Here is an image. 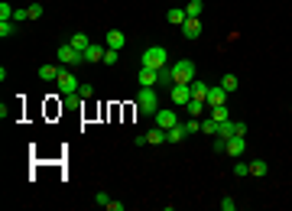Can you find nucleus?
<instances>
[{
  "mask_svg": "<svg viewBox=\"0 0 292 211\" xmlns=\"http://www.w3.org/2000/svg\"><path fill=\"white\" fill-rule=\"evenodd\" d=\"M169 78L172 85H192L195 81V62L192 59H179V62L169 65Z\"/></svg>",
  "mask_w": 292,
  "mask_h": 211,
  "instance_id": "1",
  "label": "nucleus"
},
{
  "mask_svg": "<svg viewBox=\"0 0 292 211\" xmlns=\"http://www.w3.org/2000/svg\"><path fill=\"white\" fill-rule=\"evenodd\" d=\"M137 110L146 114V117H153L156 110H159V94H156V88H140L137 91Z\"/></svg>",
  "mask_w": 292,
  "mask_h": 211,
  "instance_id": "2",
  "label": "nucleus"
},
{
  "mask_svg": "<svg viewBox=\"0 0 292 211\" xmlns=\"http://www.w3.org/2000/svg\"><path fill=\"white\" fill-rule=\"evenodd\" d=\"M143 65H146V69H156V71H162L166 65H169V52H166L162 46H149V49L143 52Z\"/></svg>",
  "mask_w": 292,
  "mask_h": 211,
  "instance_id": "3",
  "label": "nucleus"
},
{
  "mask_svg": "<svg viewBox=\"0 0 292 211\" xmlns=\"http://www.w3.org/2000/svg\"><path fill=\"white\" fill-rule=\"evenodd\" d=\"M55 85H59V91H62V94H78L81 81H78V75L69 69V65H62V69H59V78H55Z\"/></svg>",
  "mask_w": 292,
  "mask_h": 211,
  "instance_id": "4",
  "label": "nucleus"
},
{
  "mask_svg": "<svg viewBox=\"0 0 292 211\" xmlns=\"http://www.w3.org/2000/svg\"><path fill=\"white\" fill-rule=\"evenodd\" d=\"M59 62L62 65H78V62H85V52H78L75 46H72V42H65V46H59Z\"/></svg>",
  "mask_w": 292,
  "mask_h": 211,
  "instance_id": "5",
  "label": "nucleus"
},
{
  "mask_svg": "<svg viewBox=\"0 0 292 211\" xmlns=\"http://www.w3.org/2000/svg\"><path fill=\"white\" fill-rule=\"evenodd\" d=\"M153 120H156V127H162V130H172V127L179 124V114L172 107H159L153 114Z\"/></svg>",
  "mask_w": 292,
  "mask_h": 211,
  "instance_id": "6",
  "label": "nucleus"
},
{
  "mask_svg": "<svg viewBox=\"0 0 292 211\" xmlns=\"http://www.w3.org/2000/svg\"><path fill=\"white\" fill-rule=\"evenodd\" d=\"M169 101L179 104V107H185V104L192 101V88H188V85H172L169 88Z\"/></svg>",
  "mask_w": 292,
  "mask_h": 211,
  "instance_id": "7",
  "label": "nucleus"
},
{
  "mask_svg": "<svg viewBox=\"0 0 292 211\" xmlns=\"http://www.w3.org/2000/svg\"><path fill=\"white\" fill-rule=\"evenodd\" d=\"M208 107H215V104H227V91H224V85L218 81V85H208Z\"/></svg>",
  "mask_w": 292,
  "mask_h": 211,
  "instance_id": "8",
  "label": "nucleus"
},
{
  "mask_svg": "<svg viewBox=\"0 0 292 211\" xmlns=\"http://www.w3.org/2000/svg\"><path fill=\"white\" fill-rule=\"evenodd\" d=\"M137 81H140L143 88H156V85H159V71H156V69H146V65H140Z\"/></svg>",
  "mask_w": 292,
  "mask_h": 211,
  "instance_id": "9",
  "label": "nucleus"
},
{
  "mask_svg": "<svg viewBox=\"0 0 292 211\" xmlns=\"http://www.w3.org/2000/svg\"><path fill=\"white\" fill-rule=\"evenodd\" d=\"M182 36H185V39H198V36H201V20H198V16H185Z\"/></svg>",
  "mask_w": 292,
  "mask_h": 211,
  "instance_id": "10",
  "label": "nucleus"
},
{
  "mask_svg": "<svg viewBox=\"0 0 292 211\" xmlns=\"http://www.w3.org/2000/svg\"><path fill=\"white\" fill-rule=\"evenodd\" d=\"M104 46H108V49H117V52H120V49L127 46V33H120V30H108V39H104Z\"/></svg>",
  "mask_w": 292,
  "mask_h": 211,
  "instance_id": "11",
  "label": "nucleus"
},
{
  "mask_svg": "<svg viewBox=\"0 0 292 211\" xmlns=\"http://www.w3.org/2000/svg\"><path fill=\"white\" fill-rule=\"evenodd\" d=\"M185 137H188V127L185 124H176L172 130H166V143H182Z\"/></svg>",
  "mask_w": 292,
  "mask_h": 211,
  "instance_id": "12",
  "label": "nucleus"
},
{
  "mask_svg": "<svg viewBox=\"0 0 292 211\" xmlns=\"http://www.w3.org/2000/svg\"><path fill=\"white\" fill-rule=\"evenodd\" d=\"M224 153H231V156H244V153H247L244 137H231V140H227V149H224Z\"/></svg>",
  "mask_w": 292,
  "mask_h": 211,
  "instance_id": "13",
  "label": "nucleus"
},
{
  "mask_svg": "<svg viewBox=\"0 0 292 211\" xmlns=\"http://www.w3.org/2000/svg\"><path fill=\"white\" fill-rule=\"evenodd\" d=\"M104 52H108V46H88L85 49V62H104Z\"/></svg>",
  "mask_w": 292,
  "mask_h": 211,
  "instance_id": "14",
  "label": "nucleus"
},
{
  "mask_svg": "<svg viewBox=\"0 0 292 211\" xmlns=\"http://www.w3.org/2000/svg\"><path fill=\"white\" fill-rule=\"evenodd\" d=\"M218 137H224V140L237 137V120H221V124H218Z\"/></svg>",
  "mask_w": 292,
  "mask_h": 211,
  "instance_id": "15",
  "label": "nucleus"
},
{
  "mask_svg": "<svg viewBox=\"0 0 292 211\" xmlns=\"http://www.w3.org/2000/svg\"><path fill=\"white\" fill-rule=\"evenodd\" d=\"M205 107H208V101H198V98H192V101L185 104V110H188V117H201V114H205Z\"/></svg>",
  "mask_w": 292,
  "mask_h": 211,
  "instance_id": "16",
  "label": "nucleus"
},
{
  "mask_svg": "<svg viewBox=\"0 0 292 211\" xmlns=\"http://www.w3.org/2000/svg\"><path fill=\"white\" fill-rule=\"evenodd\" d=\"M39 78L42 81H55L59 78V65H39Z\"/></svg>",
  "mask_w": 292,
  "mask_h": 211,
  "instance_id": "17",
  "label": "nucleus"
},
{
  "mask_svg": "<svg viewBox=\"0 0 292 211\" xmlns=\"http://www.w3.org/2000/svg\"><path fill=\"white\" fill-rule=\"evenodd\" d=\"M188 88H192V98H198V101H205V98H208V85H205L201 78H195Z\"/></svg>",
  "mask_w": 292,
  "mask_h": 211,
  "instance_id": "18",
  "label": "nucleus"
},
{
  "mask_svg": "<svg viewBox=\"0 0 292 211\" xmlns=\"http://www.w3.org/2000/svg\"><path fill=\"white\" fill-rule=\"evenodd\" d=\"M166 20L182 26V23H185V10H182V7H169V10H166Z\"/></svg>",
  "mask_w": 292,
  "mask_h": 211,
  "instance_id": "19",
  "label": "nucleus"
},
{
  "mask_svg": "<svg viewBox=\"0 0 292 211\" xmlns=\"http://www.w3.org/2000/svg\"><path fill=\"white\" fill-rule=\"evenodd\" d=\"M211 117H215L218 124H221V120H231V110H227V104H215V107H211Z\"/></svg>",
  "mask_w": 292,
  "mask_h": 211,
  "instance_id": "20",
  "label": "nucleus"
},
{
  "mask_svg": "<svg viewBox=\"0 0 292 211\" xmlns=\"http://www.w3.org/2000/svg\"><path fill=\"white\" fill-rule=\"evenodd\" d=\"M69 42H72V46H75V49H78V52H85V49H88V46H91V39H88L85 33H75V36H72V39H69Z\"/></svg>",
  "mask_w": 292,
  "mask_h": 211,
  "instance_id": "21",
  "label": "nucleus"
},
{
  "mask_svg": "<svg viewBox=\"0 0 292 211\" xmlns=\"http://www.w3.org/2000/svg\"><path fill=\"white\" fill-rule=\"evenodd\" d=\"M221 85H224V91L231 94V91H237L240 78H237V75H231V71H227V75H221Z\"/></svg>",
  "mask_w": 292,
  "mask_h": 211,
  "instance_id": "22",
  "label": "nucleus"
},
{
  "mask_svg": "<svg viewBox=\"0 0 292 211\" xmlns=\"http://www.w3.org/2000/svg\"><path fill=\"white\" fill-rule=\"evenodd\" d=\"M146 143H153V146H159V143H166V130L162 127H156V130L146 133Z\"/></svg>",
  "mask_w": 292,
  "mask_h": 211,
  "instance_id": "23",
  "label": "nucleus"
},
{
  "mask_svg": "<svg viewBox=\"0 0 292 211\" xmlns=\"http://www.w3.org/2000/svg\"><path fill=\"white\" fill-rule=\"evenodd\" d=\"M250 176L263 179V176H266V159H250Z\"/></svg>",
  "mask_w": 292,
  "mask_h": 211,
  "instance_id": "24",
  "label": "nucleus"
},
{
  "mask_svg": "<svg viewBox=\"0 0 292 211\" xmlns=\"http://www.w3.org/2000/svg\"><path fill=\"white\" fill-rule=\"evenodd\" d=\"M201 10H205L201 0H188V3H185V16H201Z\"/></svg>",
  "mask_w": 292,
  "mask_h": 211,
  "instance_id": "25",
  "label": "nucleus"
},
{
  "mask_svg": "<svg viewBox=\"0 0 292 211\" xmlns=\"http://www.w3.org/2000/svg\"><path fill=\"white\" fill-rule=\"evenodd\" d=\"M201 133H208V137H218V120H215V117L201 120Z\"/></svg>",
  "mask_w": 292,
  "mask_h": 211,
  "instance_id": "26",
  "label": "nucleus"
},
{
  "mask_svg": "<svg viewBox=\"0 0 292 211\" xmlns=\"http://www.w3.org/2000/svg\"><path fill=\"white\" fill-rule=\"evenodd\" d=\"M13 33H16V26L10 23V20H0V39H10Z\"/></svg>",
  "mask_w": 292,
  "mask_h": 211,
  "instance_id": "27",
  "label": "nucleus"
},
{
  "mask_svg": "<svg viewBox=\"0 0 292 211\" xmlns=\"http://www.w3.org/2000/svg\"><path fill=\"white\" fill-rule=\"evenodd\" d=\"M234 176H237V179H244V176H250V163H244V159H237V163H234Z\"/></svg>",
  "mask_w": 292,
  "mask_h": 211,
  "instance_id": "28",
  "label": "nucleus"
},
{
  "mask_svg": "<svg viewBox=\"0 0 292 211\" xmlns=\"http://www.w3.org/2000/svg\"><path fill=\"white\" fill-rule=\"evenodd\" d=\"M0 20H13V7L7 0H0Z\"/></svg>",
  "mask_w": 292,
  "mask_h": 211,
  "instance_id": "29",
  "label": "nucleus"
},
{
  "mask_svg": "<svg viewBox=\"0 0 292 211\" xmlns=\"http://www.w3.org/2000/svg\"><path fill=\"white\" fill-rule=\"evenodd\" d=\"M91 94H94V85H88V81H85L81 88H78V98H81V101H88Z\"/></svg>",
  "mask_w": 292,
  "mask_h": 211,
  "instance_id": "30",
  "label": "nucleus"
},
{
  "mask_svg": "<svg viewBox=\"0 0 292 211\" xmlns=\"http://www.w3.org/2000/svg\"><path fill=\"white\" fill-rule=\"evenodd\" d=\"M26 10H30V20H39V16L46 13V10H42V3H30Z\"/></svg>",
  "mask_w": 292,
  "mask_h": 211,
  "instance_id": "31",
  "label": "nucleus"
},
{
  "mask_svg": "<svg viewBox=\"0 0 292 211\" xmlns=\"http://www.w3.org/2000/svg\"><path fill=\"white\" fill-rule=\"evenodd\" d=\"M117 59H120L117 49H108V52H104V65H117Z\"/></svg>",
  "mask_w": 292,
  "mask_h": 211,
  "instance_id": "32",
  "label": "nucleus"
},
{
  "mask_svg": "<svg viewBox=\"0 0 292 211\" xmlns=\"http://www.w3.org/2000/svg\"><path fill=\"white\" fill-rule=\"evenodd\" d=\"M221 211H237V202H234L231 195H224L221 198Z\"/></svg>",
  "mask_w": 292,
  "mask_h": 211,
  "instance_id": "33",
  "label": "nucleus"
},
{
  "mask_svg": "<svg viewBox=\"0 0 292 211\" xmlns=\"http://www.w3.org/2000/svg\"><path fill=\"white\" fill-rule=\"evenodd\" d=\"M13 20H16V23H26V20H30V10H13Z\"/></svg>",
  "mask_w": 292,
  "mask_h": 211,
  "instance_id": "34",
  "label": "nucleus"
},
{
  "mask_svg": "<svg viewBox=\"0 0 292 211\" xmlns=\"http://www.w3.org/2000/svg\"><path fill=\"white\" fill-rule=\"evenodd\" d=\"M108 211H127V205L117 202V198H110V202H108Z\"/></svg>",
  "mask_w": 292,
  "mask_h": 211,
  "instance_id": "35",
  "label": "nucleus"
},
{
  "mask_svg": "<svg viewBox=\"0 0 292 211\" xmlns=\"http://www.w3.org/2000/svg\"><path fill=\"white\" fill-rule=\"evenodd\" d=\"M94 202H98V205H104V208H108L110 195H108V192H94Z\"/></svg>",
  "mask_w": 292,
  "mask_h": 211,
  "instance_id": "36",
  "label": "nucleus"
},
{
  "mask_svg": "<svg viewBox=\"0 0 292 211\" xmlns=\"http://www.w3.org/2000/svg\"><path fill=\"white\" fill-rule=\"evenodd\" d=\"M224 149H227V140H224V137H215V153H224Z\"/></svg>",
  "mask_w": 292,
  "mask_h": 211,
  "instance_id": "37",
  "label": "nucleus"
},
{
  "mask_svg": "<svg viewBox=\"0 0 292 211\" xmlns=\"http://www.w3.org/2000/svg\"><path fill=\"white\" fill-rule=\"evenodd\" d=\"M289 107H292V104H289Z\"/></svg>",
  "mask_w": 292,
  "mask_h": 211,
  "instance_id": "38",
  "label": "nucleus"
}]
</instances>
